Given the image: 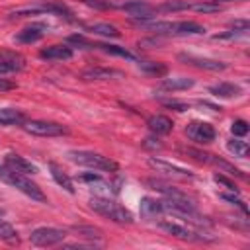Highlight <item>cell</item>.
<instances>
[{
    "label": "cell",
    "mask_w": 250,
    "mask_h": 250,
    "mask_svg": "<svg viewBox=\"0 0 250 250\" xmlns=\"http://www.w3.org/2000/svg\"><path fill=\"white\" fill-rule=\"evenodd\" d=\"M88 205H90L92 211H96L98 215H102L107 221H113L117 225H131L135 221V217H133V213L129 209H125L123 205H119L117 201H113L109 197L94 195V197H90Z\"/></svg>",
    "instance_id": "cell-1"
},
{
    "label": "cell",
    "mask_w": 250,
    "mask_h": 250,
    "mask_svg": "<svg viewBox=\"0 0 250 250\" xmlns=\"http://www.w3.org/2000/svg\"><path fill=\"white\" fill-rule=\"evenodd\" d=\"M0 178H2L6 184H10V186H14L16 189H20L21 193H25L27 197H31L33 201H39V203H45V201H47V195L41 191V188H39L37 184H33L25 174H20V172L8 168L6 164H4V168H2V172H0Z\"/></svg>",
    "instance_id": "cell-2"
},
{
    "label": "cell",
    "mask_w": 250,
    "mask_h": 250,
    "mask_svg": "<svg viewBox=\"0 0 250 250\" xmlns=\"http://www.w3.org/2000/svg\"><path fill=\"white\" fill-rule=\"evenodd\" d=\"M66 158L74 164L92 168V170H104V172H117L119 164L115 160H111L109 156L98 154V152H90V150H70L66 152Z\"/></svg>",
    "instance_id": "cell-3"
},
{
    "label": "cell",
    "mask_w": 250,
    "mask_h": 250,
    "mask_svg": "<svg viewBox=\"0 0 250 250\" xmlns=\"http://www.w3.org/2000/svg\"><path fill=\"white\" fill-rule=\"evenodd\" d=\"M158 227L162 230H166L168 234L180 238V240H188V242H211L215 240L213 234H207L205 230H197V229H191V227H186L178 221H170V219H164L158 223Z\"/></svg>",
    "instance_id": "cell-4"
},
{
    "label": "cell",
    "mask_w": 250,
    "mask_h": 250,
    "mask_svg": "<svg viewBox=\"0 0 250 250\" xmlns=\"http://www.w3.org/2000/svg\"><path fill=\"white\" fill-rule=\"evenodd\" d=\"M21 127L29 135H35V137H61V135H66L68 133V127H64L61 123H55V121L31 119V121H25Z\"/></svg>",
    "instance_id": "cell-5"
},
{
    "label": "cell",
    "mask_w": 250,
    "mask_h": 250,
    "mask_svg": "<svg viewBox=\"0 0 250 250\" xmlns=\"http://www.w3.org/2000/svg\"><path fill=\"white\" fill-rule=\"evenodd\" d=\"M64 238H66V230L57 227H39L29 234V240L35 246H55L61 244Z\"/></svg>",
    "instance_id": "cell-6"
},
{
    "label": "cell",
    "mask_w": 250,
    "mask_h": 250,
    "mask_svg": "<svg viewBox=\"0 0 250 250\" xmlns=\"http://www.w3.org/2000/svg\"><path fill=\"white\" fill-rule=\"evenodd\" d=\"M186 135H188L191 141L199 143V145L213 143L215 137H217L213 125H209L207 121H191V123H188V127H186Z\"/></svg>",
    "instance_id": "cell-7"
},
{
    "label": "cell",
    "mask_w": 250,
    "mask_h": 250,
    "mask_svg": "<svg viewBox=\"0 0 250 250\" xmlns=\"http://www.w3.org/2000/svg\"><path fill=\"white\" fill-rule=\"evenodd\" d=\"M146 186H150V188L156 189L158 193L166 195V199H170V201H176V203H193L188 193H184L182 189H178V188H174V186H168V184H164V182H160V180H152V178H150V180H146Z\"/></svg>",
    "instance_id": "cell-8"
},
{
    "label": "cell",
    "mask_w": 250,
    "mask_h": 250,
    "mask_svg": "<svg viewBox=\"0 0 250 250\" xmlns=\"http://www.w3.org/2000/svg\"><path fill=\"white\" fill-rule=\"evenodd\" d=\"M148 166L154 168L156 172H162L166 176H172V178H180V180H191L193 178V172L182 168V166H176V164H170L166 160H160V158H148Z\"/></svg>",
    "instance_id": "cell-9"
},
{
    "label": "cell",
    "mask_w": 250,
    "mask_h": 250,
    "mask_svg": "<svg viewBox=\"0 0 250 250\" xmlns=\"http://www.w3.org/2000/svg\"><path fill=\"white\" fill-rule=\"evenodd\" d=\"M178 59L189 66H197V68H203V70H225L227 68V62L223 61H215V59H205V57H197V55H189V53H180Z\"/></svg>",
    "instance_id": "cell-10"
},
{
    "label": "cell",
    "mask_w": 250,
    "mask_h": 250,
    "mask_svg": "<svg viewBox=\"0 0 250 250\" xmlns=\"http://www.w3.org/2000/svg\"><path fill=\"white\" fill-rule=\"evenodd\" d=\"M4 164H6L8 168L20 172V174H25V176L39 172V168H37L33 162H29L27 158H23V156H20V154H16V152H8V154L4 156Z\"/></svg>",
    "instance_id": "cell-11"
},
{
    "label": "cell",
    "mask_w": 250,
    "mask_h": 250,
    "mask_svg": "<svg viewBox=\"0 0 250 250\" xmlns=\"http://www.w3.org/2000/svg\"><path fill=\"white\" fill-rule=\"evenodd\" d=\"M23 68V57L10 51H0V76L20 72Z\"/></svg>",
    "instance_id": "cell-12"
},
{
    "label": "cell",
    "mask_w": 250,
    "mask_h": 250,
    "mask_svg": "<svg viewBox=\"0 0 250 250\" xmlns=\"http://www.w3.org/2000/svg\"><path fill=\"white\" fill-rule=\"evenodd\" d=\"M121 8H123L131 18H135V21H137V20H150V18H154V12H156V8H152L150 4L141 2V0L127 2V4H123Z\"/></svg>",
    "instance_id": "cell-13"
},
{
    "label": "cell",
    "mask_w": 250,
    "mask_h": 250,
    "mask_svg": "<svg viewBox=\"0 0 250 250\" xmlns=\"http://www.w3.org/2000/svg\"><path fill=\"white\" fill-rule=\"evenodd\" d=\"M125 74L117 68H105V66H96V68H88L82 72L84 80H115V78H123Z\"/></svg>",
    "instance_id": "cell-14"
},
{
    "label": "cell",
    "mask_w": 250,
    "mask_h": 250,
    "mask_svg": "<svg viewBox=\"0 0 250 250\" xmlns=\"http://www.w3.org/2000/svg\"><path fill=\"white\" fill-rule=\"evenodd\" d=\"M160 213H164V207H162L160 199H154V197H143L141 199V217L145 221H152Z\"/></svg>",
    "instance_id": "cell-15"
},
{
    "label": "cell",
    "mask_w": 250,
    "mask_h": 250,
    "mask_svg": "<svg viewBox=\"0 0 250 250\" xmlns=\"http://www.w3.org/2000/svg\"><path fill=\"white\" fill-rule=\"evenodd\" d=\"M205 33V27L197 21H174L170 35H201Z\"/></svg>",
    "instance_id": "cell-16"
},
{
    "label": "cell",
    "mask_w": 250,
    "mask_h": 250,
    "mask_svg": "<svg viewBox=\"0 0 250 250\" xmlns=\"http://www.w3.org/2000/svg\"><path fill=\"white\" fill-rule=\"evenodd\" d=\"M41 59H47V61H66L72 57V49L66 47V45H51L47 49H43L39 53Z\"/></svg>",
    "instance_id": "cell-17"
},
{
    "label": "cell",
    "mask_w": 250,
    "mask_h": 250,
    "mask_svg": "<svg viewBox=\"0 0 250 250\" xmlns=\"http://www.w3.org/2000/svg\"><path fill=\"white\" fill-rule=\"evenodd\" d=\"M146 125H148V129H150L154 135H168V133L174 129L172 119L166 117V115H152V117H148Z\"/></svg>",
    "instance_id": "cell-18"
},
{
    "label": "cell",
    "mask_w": 250,
    "mask_h": 250,
    "mask_svg": "<svg viewBox=\"0 0 250 250\" xmlns=\"http://www.w3.org/2000/svg\"><path fill=\"white\" fill-rule=\"evenodd\" d=\"M43 35H45V27L43 25H29V27H23L21 31H18L14 39L18 43H35Z\"/></svg>",
    "instance_id": "cell-19"
},
{
    "label": "cell",
    "mask_w": 250,
    "mask_h": 250,
    "mask_svg": "<svg viewBox=\"0 0 250 250\" xmlns=\"http://www.w3.org/2000/svg\"><path fill=\"white\" fill-rule=\"evenodd\" d=\"M49 170H51V176H53V180L64 189V191H68V193H74V184H72V180L68 178V174L66 172H62V168L59 166V164H55V162H49Z\"/></svg>",
    "instance_id": "cell-20"
},
{
    "label": "cell",
    "mask_w": 250,
    "mask_h": 250,
    "mask_svg": "<svg viewBox=\"0 0 250 250\" xmlns=\"http://www.w3.org/2000/svg\"><path fill=\"white\" fill-rule=\"evenodd\" d=\"M209 94L217 96V98H236L240 96V88L236 84H230V82H219V84H213L209 86Z\"/></svg>",
    "instance_id": "cell-21"
},
{
    "label": "cell",
    "mask_w": 250,
    "mask_h": 250,
    "mask_svg": "<svg viewBox=\"0 0 250 250\" xmlns=\"http://www.w3.org/2000/svg\"><path fill=\"white\" fill-rule=\"evenodd\" d=\"M25 115L16 107H0V125H23Z\"/></svg>",
    "instance_id": "cell-22"
},
{
    "label": "cell",
    "mask_w": 250,
    "mask_h": 250,
    "mask_svg": "<svg viewBox=\"0 0 250 250\" xmlns=\"http://www.w3.org/2000/svg\"><path fill=\"white\" fill-rule=\"evenodd\" d=\"M193 86V80L191 78H186V76H176V78H164L160 82V88L162 90H168V92H178V90H188Z\"/></svg>",
    "instance_id": "cell-23"
},
{
    "label": "cell",
    "mask_w": 250,
    "mask_h": 250,
    "mask_svg": "<svg viewBox=\"0 0 250 250\" xmlns=\"http://www.w3.org/2000/svg\"><path fill=\"white\" fill-rule=\"evenodd\" d=\"M209 164H213L215 168H219L221 172H225V174H229V176L246 178V176H244V172H240L236 166H232L230 162H227V160H223V158H219V156H215V154H211V156H209Z\"/></svg>",
    "instance_id": "cell-24"
},
{
    "label": "cell",
    "mask_w": 250,
    "mask_h": 250,
    "mask_svg": "<svg viewBox=\"0 0 250 250\" xmlns=\"http://www.w3.org/2000/svg\"><path fill=\"white\" fill-rule=\"evenodd\" d=\"M107 55H115V57H123V59H129V61H135V55L129 53L125 47H119V45H109V43H98V45H92Z\"/></svg>",
    "instance_id": "cell-25"
},
{
    "label": "cell",
    "mask_w": 250,
    "mask_h": 250,
    "mask_svg": "<svg viewBox=\"0 0 250 250\" xmlns=\"http://www.w3.org/2000/svg\"><path fill=\"white\" fill-rule=\"evenodd\" d=\"M0 240L8 242V244H18L20 242V236H18V230L6 223L4 219H0Z\"/></svg>",
    "instance_id": "cell-26"
},
{
    "label": "cell",
    "mask_w": 250,
    "mask_h": 250,
    "mask_svg": "<svg viewBox=\"0 0 250 250\" xmlns=\"http://www.w3.org/2000/svg\"><path fill=\"white\" fill-rule=\"evenodd\" d=\"M88 31H94L98 35H104V37H119V29L115 25H109V23H92L86 27Z\"/></svg>",
    "instance_id": "cell-27"
},
{
    "label": "cell",
    "mask_w": 250,
    "mask_h": 250,
    "mask_svg": "<svg viewBox=\"0 0 250 250\" xmlns=\"http://www.w3.org/2000/svg\"><path fill=\"white\" fill-rule=\"evenodd\" d=\"M178 150H180L182 154H186V156H189V158L201 162V164H209V156H211V152H203V150L193 148V146H180Z\"/></svg>",
    "instance_id": "cell-28"
},
{
    "label": "cell",
    "mask_w": 250,
    "mask_h": 250,
    "mask_svg": "<svg viewBox=\"0 0 250 250\" xmlns=\"http://www.w3.org/2000/svg\"><path fill=\"white\" fill-rule=\"evenodd\" d=\"M139 66H141V70H145V72H148V74H154V76H164V74L168 72V66L162 64V62L143 61V62H139Z\"/></svg>",
    "instance_id": "cell-29"
},
{
    "label": "cell",
    "mask_w": 250,
    "mask_h": 250,
    "mask_svg": "<svg viewBox=\"0 0 250 250\" xmlns=\"http://www.w3.org/2000/svg\"><path fill=\"white\" fill-rule=\"evenodd\" d=\"M227 148H229V152H232V154L238 156V158H246V156H248V143H246V141L230 139V141L227 143Z\"/></svg>",
    "instance_id": "cell-30"
},
{
    "label": "cell",
    "mask_w": 250,
    "mask_h": 250,
    "mask_svg": "<svg viewBox=\"0 0 250 250\" xmlns=\"http://www.w3.org/2000/svg\"><path fill=\"white\" fill-rule=\"evenodd\" d=\"M156 10H160V12H180V10H189V2H188V0H166V2H162Z\"/></svg>",
    "instance_id": "cell-31"
},
{
    "label": "cell",
    "mask_w": 250,
    "mask_h": 250,
    "mask_svg": "<svg viewBox=\"0 0 250 250\" xmlns=\"http://www.w3.org/2000/svg\"><path fill=\"white\" fill-rule=\"evenodd\" d=\"M72 230L74 232H78L80 236H84V238H96V240H100L102 238V230L100 229H96V227H84V225H74L72 227Z\"/></svg>",
    "instance_id": "cell-32"
},
{
    "label": "cell",
    "mask_w": 250,
    "mask_h": 250,
    "mask_svg": "<svg viewBox=\"0 0 250 250\" xmlns=\"http://www.w3.org/2000/svg\"><path fill=\"white\" fill-rule=\"evenodd\" d=\"M189 10L199 12V14H215L221 10V6L215 2H197V4H189Z\"/></svg>",
    "instance_id": "cell-33"
},
{
    "label": "cell",
    "mask_w": 250,
    "mask_h": 250,
    "mask_svg": "<svg viewBox=\"0 0 250 250\" xmlns=\"http://www.w3.org/2000/svg\"><path fill=\"white\" fill-rule=\"evenodd\" d=\"M219 197L225 199V201H229V203H232V205H236L242 213H248V207H246L244 201L238 197V193H234V191H232V193H219Z\"/></svg>",
    "instance_id": "cell-34"
},
{
    "label": "cell",
    "mask_w": 250,
    "mask_h": 250,
    "mask_svg": "<svg viewBox=\"0 0 250 250\" xmlns=\"http://www.w3.org/2000/svg\"><path fill=\"white\" fill-rule=\"evenodd\" d=\"M230 131L234 137H244L248 133V123L244 119H234L232 125H230Z\"/></svg>",
    "instance_id": "cell-35"
},
{
    "label": "cell",
    "mask_w": 250,
    "mask_h": 250,
    "mask_svg": "<svg viewBox=\"0 0 250 250\" xmlns=\"http://www.w3.org/2000/svg\"><path fill=\"white\" fill-rule=\"evenodd\" d=\"M78 182H84V184L94 186V184H102L104 178L98 172H86V174H78Z\"/></svg>",
    "instance_id": "cell-36"
},
{
    "label": "cell",
    "mask_w": 250,
    "mask_h": 250,
    "mask_svg": "<svg viewBox=\"0 0 250 250\" xmlns=\"http://www.w3.org/2000/svg\"><path fill=\"white\" fill-rule=\"evenodd\" d=\"M86 6H90V8H94V10H109V8H113V4L111 2H107V0H82Z\"/></svg>",
    "instance_id": "cell-37"
},
{
    "label": "cell",
    "mask_w": 250,
    "mask_h": 250,
    "mask_svg": "<svg viewBox=\"0 0 250 250\" xmlns=\"http://www.w3.org/2000/svg\"><path fill=\"white\" fill-rule=\"evenodd\" d=\"M162 105L172 107V109H176V111H186V109H189V105H188V104L178 102V100H164V102H162Z\"/></svg>",
    "instance_id": "cell-38"
},
{
    "label": "cell",
    "mask_w": 250,
    "mask_h": 250,
    "mask_svg": "<svg viewBox=\"0 0 250 250\" xmlns=\"http://www.w3.org/2000/svg\"><path fill=\"white\" fill-rule=\"evenodd\" d=\"M215 182H217V184H223V186H225V188H229L230 191L238 193V188L234 186V182H230V180H229V178H225L223 174H215Z\"/></svg>",
    "instance_id": "cell-39"
},
{
    "label": "cell",
    "mask_w": 250,
    "mask_h": 250,
    "mask_svg": "<svg viewBox=\"0 0 250 250\" xmlns=\"http://www.w3.org/2000/svg\"><path fill=\"white\" fill-rule=\"evenodd\" d=\"M143 145L146 146V148H162V143H158V139H152V137H146L145 141H143Z\"/></svg>",
    "instance_id": "cell-40"
},
{
    "label": "cell",
    "mask_w": 250,
    "mask_h": 250,
    "mask_svg": "<svg viewBox=\"0 0 250 250\" xmlns=\"http://www.w3.org/2000/svg\"><path fill=\"white\" fill-rule=\"evenodd\" d=\"M14 88H16L14 82H10L6 78H0V90H14Z\"/></svg>",
    "instance_id": "cell-41"
},
{
    "label": "cell",
    "mask_w": 250,
    "mask_h": 250,
    "mask_svg": "<svg viewBox=\"0 0 250 250\" xmlns=\"http://www.w3.org/2000/svg\"><path fill=\"white\" fill-rule=\"evenodd\" d=\"M4 215H6V211H4L2 207H0V217H4Z\"/></svg>",
    "instance_id": "cell-42"
},
{
    "label": "cell",
    "mask_w": 250,
    "mask_h": 250,
    "mask_svg": "<svg viewBox=\"0 0 250 250\" xmlns=\"http://www.w3.org/2000/svg\"><path fill=\"white\" fill-rule=\"evenodd\" d=\"M2 168H4V166H0V172H2Z\"/></svg>",
    "instance_id": "cell-43"
}]
</instances>
